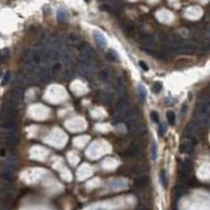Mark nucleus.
<instances>
[{"mask_svg":"<svg viewBox=\"0 0 210 210\" xmlns=\"http://www.w3.org/2000/svg\"><path fill=\"white\" fill-rule=\"evenodd\" d=\"M18 121V113L14 106L7 103L0 110V126L7 130H15Z\"/></svg>","mask_w":210,"mask_h":210,"instance_id":"1","label":"nucleus"},{"mask_svg":"<svg viewBox=\"0 0 210 210\" xmlns=\"http://www.w3.org/2000/svg\"><path fill=\"white\" fill-rule=\"evenodd\" d=\"M15 188L13 185H7L0 192V200L3 204L4 207H8L12 198L13 197Z\"/></svg>","mask_w":210,"mask_h":210,"instance_id":"2","label":"nucleus"},{"mask_svg":"<svg viewBox=\"0 0 210 210\" xmlns=\"http://www.w3.org/2000/svg\"><path fill=\"white\" fill-rule=\"evenodd\" d=\"M179 169V176L182 179H186L188 177V174L192 171V163L190 160L186 159L180 164Z\"/></svg>","mask_w":210,"mask_h":210,"instance_id":"3","label":"nucleus"},{"mask_svg":"<svg viewBox=\"0 0 210 210\" xmlns=\"http://www.w3.org/2000/svg\"><path fill=\"white\" fill-rule=\"evenodd\" d=\"M5 142L9 146H14L18 143V136L14 130H9L5 135Z\"/></svg>","mask_w":210,"mask_h":210,"instance_id":"4","label":"nucleus"},{"mask_svg":"<svg viewBox=\"0 0 210 210\" xmlns=\"http://www.w3.org/2000/svg\"><path fill=\"white\" fill-rule=\"evenodd\" d=\"M15 168L13 164H9L4 169L2 176L5 180L7 181H12L14 178Z\"/></svg>","mask_w":210,"mask_h":210,"instance_id":"5","label":"nucleus"},{"mask_svg":"<svg viewBox=\"0 0 210 210\" xmlns=\"http://www.w3.org/2000/svg\"><path fill=\"white\" fill-rule=\"evenodd\" d=\"M94 36V39L95 42L96 43L98 46L100 47L102 49H105L107 47V40L104 36L99 31L95 30L93 33Z\"/></svg>","mask_w":210,"mask_h":210,"instance_id":"6","label":"nucleus"},{"mask_svg":"<svg viewBox=\"0 0 210 210\" xmlns=\"http://www.w3.org/2000/svg\"><path fill=\"white\" fill-rule=\"evenodd\" d=\"M10 96H11V101L9 102V103L14 106V102H15L16 100H20L21 98H22L23 90L21 89V88H15V89L11 90Z\"/></svg>","mask_w":210,"mask_h":210,"instance_id":"7","label":"nucleus"},{"mask_svg":"<svg viewBox=\"0 0 210 210\" xmlns=\"http://www.w3.org/2000/svg\"><path fill=\"white\" fill-rule=\"evenodd\" d=\"M193 142H184L180 144L179 147V151L181 153L190 154L193 151Z\"/></svg>","mask_w":210,"mask_h":210,"instance_id":"8","label":"nucleus"},{"mask_svg":"<svg viewBox=\"0 0 210 210\" xmlns=\"http://www.w3.org/2000/svg\"><path fill=\"white\" fill-rule=\"evenodd\" d=\"M150 181V177L148 175H142L136 178L135 184L138 188H144L148 184Z\"/></svg>","mask_w":210,"mask_h":210,"instance_id":"9","label":"nucleus"},{"mask_svg":"<svg viewBox=\"0 0 210 210\" xmlns=\"http://www.w3.org/2000/svg\"><path fill=\"white\" fill-rule=\"evenodd\" d=\"M57 19H58L59 22H65L69 19V14L64 9H59L57 11Z\"/></svg>","mask_w":210,"mask_h":210,"instance_id":"10","label":"nucleus"},{"mask_svg":"<svg viewBox=\"0 0 210 210\" xmlns=\"http://www.w3.org/2000/svg\"><path fill=\"white\" fill-rule=\"evenodd\" d=\"M138 94L140 100L142 102H144L147 95V91L146 88L144 85L139 84L138 86Z\"/></svg>","mask_w":210,"mask_h":210,"instance_id":"11","label":"nucleus"},{"mask_svg":"<svg viewBox=\"0 0 210 210\" xmlns=\"http://www.w3.org/2000/svg\"><path fill=\"white\" fill-rule=\"evenodd\" d=\"M126 186H127V184L122 180H113L111 183V187L115 190L123 189V188H125Z\"/></svg>","mask_w":210,"mask_h":210,"instance_id":"12","label":"nucleus"},{"mask_svg":"<svg viewBox=\"0 0 210 210\" xmlns=\"http://www.w3.org/2000/svg\"><path fill=\"white\" fill-rule=\"evenodd\" d=\"M167 120L169 124L171 126H174L176 123V116L173 111H168L166 113Z\"/></svg>","mask_w":210,"mask_h":210,"instance_id":"13","label":"nucleus"},{"mask_svg":"<svg viewBox=\"0 0 210 210\" xmlns=\"http://www.w3.org/2000/svg\"><path fill=\"white\" fill-rule=\"evenodd\" d=\"M184 193V189L182 186H176L174 188V197L176 199H178L182 196Z\"/></svg>","mask_w":210,"mask_h":210,"instance_id":"14","label":"nucleus"},{"mask_svg":"<svg viewBox=\"0 0 210 210\" xmlns=\"http://www.w3.org/2000/svg\"><path fill=\"white\" fill-rule=\"evenodd\" d=\"M107 58L111 61H118V56L116 52L113 50H109L107 53Z\"/></svg>","mask_w":210,"mask_h":210,"instance_id":"15","label":"nucleus"},{"mask_svg":"<svg viewBox=\"0 0 210 210\" xmlns=\"http://www.w3.org/2000/svg\"><path fill=\"white\" fill-rule=\"evenodd\" d=\"M140 150V147L138 145H132L131 146L129 147V149H128L127 151V155L129 156L133 157V156H135L136 155L138 154V153L139 152Z\"/></svg>","mask_w":210,"mask_h":210,"instance_id":"16","label":"nucleus"},{"mask_svg":"<svg viewBox=\"0 0 210 210\" xmlns=\"http://www.w3.org/2000/svg\"><path fill=\"white\" fill-rule=\"evenodd\" d=\"M160 181L162 186L166 188L167 186H168V178H167L166 172L164 169H162L160 172Z\"/></svg>","mask_w":210,"mask_h":210,"instance_id":"17","label":"nucleus"},{"mask_svg":"<svg viewBox=\"0 0 210 210\" xmlns=\"http://www.w3.org/2000/svg\"><path fill=\"white\" fill-rule=\"evenodd\" d=\"M40 78L42 82H49L51 80V75L47 71H43L40 73Z\"/></svg>","mask_w":210,"mask_h":210,"instance_id":"18","label":"nucleus"},{"mask_svg":"<svg viewBox=\"0 0 210 210\" xmlns=\"http://www.w3.org/2000/svg\"><path fill=\"white\" fill-rule=\"evenodd\" d=\"M162 89V84L161 82H156L153 83V85L151 90L152 92L155 93V94H158V93L161 91Z\"/></svg>","mask_w":210,"mask_h":210,"instance_id":"19","label":"nucleus"},{"mask_svg":"<svg viewBox=\"0 0 210 210\" xmlns=\"http://www.w3.org/2000/svg\"><path fill=\"white\" fill-rule=\"evenodd\" d=\"M129 107V104L127 102L122 101L118 104V109L120 112H123L127 111Z\"/></svg>","mask_w":210,"mask_h":210,"instance_id":"20","label":"nucleus"},{"mask_svg":"<svg viewBox=\"0 0 210 210\" xmlns=\"http://www.w3.org/2000/svg\"><path fill=\"white\" fill-rule=\"evenodd\" d=\"M0 54H1L2 61H7L9 58V55H10V52L8 49H4L0 51Z\"/></svg>","mask_w":210,"mask_h":210,"instance_id":"21","label":"nucleus"},{"mask_svg":"<svg viewBox=\"0 0 210 210\" xmlns=\"http://www.w3.org/2000/svg\"><path fill=\"white\" fill-rule=\"evenodd\" d=\"M152 157L154 160H156L158 157V146L156 142H153L152 147Z\"/></svg>","mask_w":210,"mask_h":210,"instance_id":"22","label":"nucleus"},{"mask_svg":"<svg viewBox=\"0 0 210 210\" xmlns=\"http://www.w3.org/2000/svg\"><path fill=\"white\" fill-rule=\"evenodd\" d=\"M10 78H11V72L10 71H7V72L5 74V75L3 76V80H2L1 82V85H3V86L6 85L7 83H9V80H10Z\"/></svg>","mask_w":210,"mask_h":210,"instance_id":"23","label":"nucleus"},{"mask_svg":"<svg viewBox=\"0 0 210 210\" xmlns=\"http://www.w3.org/2000/svg\"><path fill=\"white\" fill-rule=\"evenodd\" d=\"M167 131V126L166 124L161 123L159 126L158 129V135L160 137H163V136L166 134Z\"/></svg>","mask_w":210,"mask_h":210,"instance_id":"24","label":"nucleus"},{"mask_svg":"<svg viewBox=\"0 0 210 210\" xmlns=\"http://www.w3.org/2000/svg\"><path fill=\"white\" fill-rule=\"evenodd\" d=\"M150 116H151V120L153 122L157 123L159 122V115L157 111H153L150 114Z\"/></svg>","mask_w":210,"mask_h":210,"instance_id":"25","label":"nucleus"},{"mask_svg":"<svg viewBox=\"0 0 210 210\" xmlns=\"http://www.w3.org/2000/svg\"><path fill=\"white\" fill-rule=\"evenodd\" d=\"M123 29H125L127 31H131L133 29V23H130V22L127 21V22H124L123 23Z\"/></svg>","mask_w":210,"mask_h":210,"instance_id":"26","label":"nucleus"},{"mask_svg":"<svg viewBox=\"0 0 210 210\" xmlns=\"http://www.w3.org/2000/svg\"><path fill=\"white\" fill-rule=\"evenodd\" d=\"M139 65L141 67V68L143 69V70L145 71H147L149 70V67L148 65H147V63H145V61H139Z\"/></svg>","mask_w":210,"mask_h":210,"instance_id":"27","label":"nucleus"},{"mask_svg":"<svg viewBox=\"0 0 210 210\" xmlns=\"http://www.w3.org/2000/svg\"><path fill=\"white\" fill-rule=\"evenodd\" d=\"M109 75L108 72L106 71V70H104L103 71H102L101 73H100V78H101L102 80H106V79H107V78H108Z\"/></svg>","mask_w":210,"mask_h":210,"instance_id":"28","label":"nucleus"},{"mask_svg":"<svg viewBox=\"0 0 210 210\" xmlns=\"http://www.w3.org/2000/svg\"><path fill=\"white\" fill-rule=\"evenodd\" d=\"M61 69V65L60 63H57L53 67V72L54 73H58Z\"/></svg>","mask_w":210,"mask_h":210,"instance_id":"29","label":"nucleus"},{"mask_svg":"<svg viewBox=\"0 0 210 210\" xmlns=\"http://www.w3.org/2000/svg\"><path fill=\"white\" fill-rule=\"evenodd\" d=\"M6 155V151L5 149L3 148L0 149V156L1 157H5Z\"/></svg>","mask_w":210,"mask_h":210,"instance_id":"30","label":"nucleus"},{"mask_svg":"<svg viewBox=\"0 0 210 210\" xmlns=\"http://www.w3.org/2000/svg\"><path fill=\"white\" fill-rule=\"evenodd\" d=\"M188 98H189L190 101H192V93L191 92H190L189 93H188Z\"/></svg>","mask_w":210,"mask_h":210,"instance_id":"31","label":"nucleus"},{"mask_svg":"<svg viewBox=\"0 0 210 210\" xmlns=\"http://www.w3.org/2000/svg\"><path fill=\"white\" fill-rule=\"evenodd\" d=\"M187 111V106H184L182 108V113H185Z\"/></svg>","mask_w":210,"mask_h":210,"instance_id":"32","label":"nucleus"},{"mask_svg":"<svg viewBox=\"0 0 210 210\" xmlns=\"http://www.w3.org/2000/svg\"><path fill=\"white\" fill-rule=\"evenodd\" d=\"M3 61H2V58H1V54H0V63L1 62H2Z\"/></svg>","mask_w":210,"mask_h":210,"instance_id":"33","label":"nucleus"},{"mask_svg":"<svg viewBox=\"0 0 210 210\" xmlns=\"http://www.w3.org/2000/svg\"><path fill=\"white\" fill-rule=\"evenodd\" d=\"M1 75H2V72L1 71H0V77H1Z\"/></svg>","mask_w":210,"mask_h":210,"instance_id":"34","label":"nucleus"}]
</instances>
